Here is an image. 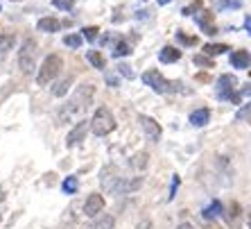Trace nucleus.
Listing matches in <instances>:
<instances>
[{"mask_svg": "<svg viewBox=\"0 0 251 229\" xmlns=\"http://www.w3.org/2000/svg\"><path fill=\"white\" fill-rule=\"evenodd\" d=\"M93 98H95V86L93 84H82V86H77V91L73 93V98L66 102L64 112H61V116H59V125H64V120H68V118H75L77 114L86 112L88 107L93 105Z\"/></svg>", "mask_w": 251, "mask_h": 229, "instance_id": "f257e3e1", "label": "nucleus"}, {"mask_svg": "<svg viewBox=\"0 0 251 229\" xmlns=\"http://www.w3.org/2000/svg\"><path fill=\"white\" fill-rule=\"evenodd\" d=\"M100 186L102 191L109 195H120L125 188V177L120 172V168L113 164H106L102 171H100Z\"/></svg>", "mask_w": 251, "mask_h": 229, "instance_id": "f03ea898", "label": "nucleus"}, {"mask_svg": "<svg viewBox=\"0 0 251 229\" xmlns=\"http://www.w3.org/2000/svg\"><path fill=\"white\" fill-rule=\"evenodd\" d=\"M61 68H64V59L59 57V55H54V53L48 55V57L41 61L39 73H36V84H39V86H48L54 77H59Z\"/></svg>", "mask_w": 251, "mask_h": 229, "instance_id": "7ed1b4c3", "label": "nucleus"}, {"mask_svg": "<svg viewBox=\"0 0 251 229\" xmlns=\"http://www.w3.org/2000/svg\"><path fill=\"white\" fill-rule=\"evenodd\" d=\"M36 57H39V46L34 39H25L21 50H18V68L23 75H32L36 68Z\"/></svg>", "mask_w": 251, "mask_h": 229, "instance_id": "20e7f679", "label": "nucleus"}, {"mask_svg": "<svg viewBox=\"0 0 251 229\" xmlns=\"http://www.w3.org/2000/svg\"><path fill=\"white\" fill-rule=\"evenodd\" d=\"M116 129V118L109 112V107H100L95 109L93 118H91V132L95 136H109Z\"/></svg>", "mask_w": 251, "mask_h": 229, "instance_id": "39448f33", "label": "nucleus"}, {"mask_svg": "<svg viewBox=\"0 0 251 229\" xmlns=\"http://www.w3.org/2000/svg\"><path fill=\"white\" fill-rule=\"evenodd\" d=\"M143 82H145L147 86L152 88L154 93H158V95L172 93V82L165 80V77L161 75V71H156V68H150V71L143 73Z\"/></svg>", "mask_w": 251, "mask_h": 229, "instance_id": "423d86ee", "label": "nucleus"}, {"mask_svg": "<svg viewBox=\"0 0 251 229\" xmlns=\"http://www.w3.org/2000/svg\"><path fill=\"white\" fill-rule=\"evenodd\" d=\"M238 93V80H235V75H222L220 80H217V98L220 100H231L233 95Z\"/></svg>", "mask_w": 251, "mask_h": 229, "instance_id": "0eeeda50", "label": "nucleus"}, {"mask_svg": "<svg viewBox=\"0 0 251 229\" xmlns=\"http://www.w3.org/2000/svg\"><path fill=\"white\" fill-rule=\"evenodd\" d=\"M138 120H140V127H143V132H145V136L150 139V141H161V134H163V129H161V125H158L154 118L145 116V114H140Z\"/></svg>", "mask_w": 251, "mask_h": 229, "instance_id": "6e6552de", "label": "nucleus"}, {"mask_svg": "<svg viewBox=\"0 0 251 229\" xmlns=\"http://www.w3.org/2000/svg\"><path fill=\"white\" fill-rule=\"evenodd\" d=\"M88 129H91V120H79V123H77L75 127L70 129L68 139H66V145H68V147H75V145H79V143H82L84 139H86Z\"/></svg>", "mask_w": 251, "mask_h": 229, "instance_id": "1a4fd4ad", "label": "nucleus"}, {"mask_svg": "<svg viewBox=\"0 0 251 229\" xmlns=\"http://www.w3.org/2000/svg\"><path fill=\"white\" fill-rule=\"evenodd\" d=\"M224 220H226L228 227H240V223H242V206L238 204V202H228L226 209H224Z\"/></svg>", "mask_w": 251, "mask_h": 229, "instance_id": "9d476101", "label": "nucleus"}, {"mask_svg": "<svg viewBox=\"0 0 251 229\" xmlns=\"http://www.w3.org/2000/svg\"><path fill=\"white\" fill-rule=\"evenodd\" d=\"M102 209H104V198L100 193L88 195V200L84 202V216L95 218V213H102Z\"/></svg>", "mask_w": 251, "mask_h": 229, "instance_id": "9b49d317", "label": "nucleus"}, {"mask_svg": "<svg viewBox=\"0 0 251 229\" xmlns=\"http://www.w3.org/2000/svg\"><path fill=\"white\" fill-rule=\"evenodd\" d=\"M197 23H199V28H201V32L204 34H208V36H215L220 29H217V25L213 23V14L208 12V9H204L201 12V16L197 18Z\"/></svg>", "mask_w": 251, "mask_h": 229, "instance_id": "f8f14e48", "label": "nucleus"}, {"mask_svg": "<svg viewBox=\"0 0 251 229\" xmlns=\"http://www.w3.org/2000/svg\"><path fill=\"white\" fill-rule=\"evenodd\" d=\"M16 43V34L14 32H0V61H5L9 50Z\"/></svg>", "mask_w": 251, "mask_h": 229, "instance_id": "ddd939ff", "label": "nucleus"}, {"mask_svg": "<svg viewBox=\"0 0 251 229\" xmlns=\"http://www.w3.org/2000/svg\"><path fill=\"white\" fill-rule=\"evenodd\" d=\"M188 120H190L195 127H204V125H208V120H210V109L208 107H199V109H195V112L188 116Z\"/></svg>", "mask_w": 251, "mask_h": 229, "instance_id": "4468645a", "label": "nucleus"}, {"mask_svg": "<svg viewBox=\"0 0 251 229\" xmlns=\"http://www.w3.org/2000/svg\"><path fill=\"white\" fill-rule=\"evenodd\" d=\"M61 21L59 18H52V16H43L39 23H36V29L39 32H48V34H52V32H59L61 29Z\"/></svg>", "mask_w": 251, "mask_h": 229, "instance_id": "2eb2a0df", "label": "nucleus"}, {"mask_svg": "<svg viewBox=\"0 0 251 229\" xmlns=\"http://www.w3.org/2000/svg\"><path fill=\"white\" fill-rule=\"evenodd\" d=\"M231 66H233V68H249L251 55L247 53V50H235V53H231Z\"/></svg>", "mask_w": 251, "mask_h": 229, "instance_id": "dca6fc26", "label": "nucleus"}, {"mask_svg": "<svg viewBox=\"0 0 251 229\" xmlns=\"http://www.w3.org/2000/svg\"><path fill=\"white\" fill-rule=\"evenodd\" d=\"M158 59H161L163 64H175V61L181 59V50H176V48H172V46H165V48H161Z\"/></svg>", "mask_w": 251, "mask_h": 229, "instance_id": "f3484780", "label": "nucleus"}, {"mask_svg": "<svg viewBox=\"0 0 251 229\" xmlns=\"http://www.w3.org/2000/svg\"><path fill=\"white\" fill-rule=\"evenodd\" d=\"M70 86H73V77H64V80H61V82H57V84H54V86H52V95H54V98H61V95H66V93H68V88Z\"/></svg>", "mask_w": 251, "mask_h": 229, "instance_id": "a211bd4d", "label": "nucleus"}, {"mask_svg": "<svg viewBox=\"0 0 251 229\" xmlns=\"http://www.w3.org/2000/svg\"><path fill=\"white\" fill-rule=\"evenodd\" d=\"M215 216H224V209H222V204H220L217 200H213V204L201 211V218H204V220H213Z\"/></svg>", "mask_w": 251, "mask_h": 229, "instance_id": "6ab92c4d", "label": "nucleus"}, {"mask_svg": "<svg viewBox=\"0 0 251 229\" xmlns=\"http://www.w3.org/2000/svg\"><path fill=\"white\" fill-rule=\"evenodd\" d=\"M113 227H116V220H113V216L106 213V216H100L88 229H113Z\"/></svg>", "mask_w": 251, "mask_h": 229, "instance_id": "aec40b11", "label": "nucleus"}, {"mask_svg": "<svg viewBox=\"0 0 251 229\" xmlns=\"http://www.w3.org/2000/svg\"><path fill=\"white\" fill-rule=\"evenodd\" d=\"M226 50H231L226 43H206V46H204V55H208V57H215V55H224Z\"/></svg>", "mask_w": 251, "mask_h": 229, "instance_id": "412c9836", "label": "nucleus"}, {"mask_svg": "<svg viewBox=\"0 0 251 229\" xmlns=\"http://www.w3.org/2000/svg\"><path fill=\"white\" fill-rule=\"evenodd\" d=\"M147 159H150L147 152H136L134 157H131V168H136V171H145L147 164H150Z\"/></svg>", "mask_w": 251, "mask_h": 229, "instance_id": "4be33fe9", "label": "nucleus"}, {"mask_svg": "<svg viewBox=\"0 0 251 229\" xmlns=\"http://www.w3.org/2000/svg\"><path fill=\"white\" fill-rule=\"evenodd\" d=\"M77 188H79V182H77V177L75 175H70L64 179V184H61V191H64L66 195H73L77 193Z\"/></svg>", "mask_w": 251, "mask_h": 229, "instance_id": "5701e85b", "label": "nucleus"}, {"mask_svg": "<svg viewBox=\"0 0 251 229\" xmlns=\"http://www.w3.org/2000/svg\"><path fill=\"white\" fill-rule=\"evenodd\" d=\"M111 55H113V57H127V55H131V46H129L125 39H120V41L113 46Z\"/></svg>", "mask_w": 251, "mask_h": 229, "instance_id": "b1692460", "label": "nucleus"}, {"mask_svg": "<svg viewBox=\"0 0 251 229\" xmlns=\"http://www.w3.org/2000/svg\"><path fill=\"white\" fill-rule=\"evenodd\" d=\"M86 59L91 61V66H95V68H104V64H106L100 50H88V53H86Z\"/></svg>", "mask_w": 251, "mask_h": 229, "instance_id": "393cba45", "label": "nucleus"}, {"mask_svg": "<svg viewBox=\"0 0 251 229\" xmlns=\"http://www.w3.org/2000/svg\"><path fill=\"white\" fill-rule=\"evenodd\" d=\"M201 12H204V2H201V0H193L190 5H186L181 9L183 16H193V14H201Z\"/></svg>", "mask_w": 251, "mask_h": 229, "instance_id": "a878e982", "label": "nucleus"}, {"mask_svg": "<svg viewBox=\"0 0 251 229\" xmlns=\"http://www.w3.org/2000/svg\"><path fill=\"white\" fill-rule=\"evenodd\" d=\"M64 43H66L68 48H73V50H77V48L84 43V36H82V34H66V36H64Z\"/></svg>", "mask_w": 251, "mask_h": 229, "instance_id": "bb28decb", "label": "nucleus"}, {"mask_svg": "<svg viewBox=\"0 0 251 229\" xmlns=\"http://www.w3.org/2000/svg\"><path fill=\"white\" fill-rule=\"evenodd\" d=\"M82 36L86 39V41L95 43V39L100 36V28H95V25H86V28L82 29Z\"/></svg>", "mask_w": 251, "mask_h": 229, "instance_id": "cd10ccee", "label": "nucleus"}, {"mask_svg": "<svg viewBox=\"0 0 251 229\" xmlns=\"http://www.w3.org/2000/svg\"><path fill=\"white\" fill-rule=\"evenodd\" d=\"M193 61H195L197 66H204V68H215V61H213L208 55H195Z\"/></svg>", "mask_w": 251, "mask_h": 229, "instance_id": "c85d7f7f", "label": "nucleus"}, {"mask_svg": "<svg viewBox=\"0 0 251 229\" xmlns=\"http://www.w3.org/2000/svg\"><path fill=\"white\" fill-rule=\"evenodd\" d=\"M176 41L181 46H197L199 39L197 36H190V34H183V32H176Z\"/></svg>", "mask_w": 251, "mask_h": 229, "instance_id": "c756f323", "label": "nucleus"}, {"mask_svg": "<svg viewBox=\"0 0 251 229\" xmlns=\"http://www.w3.org/2000/svg\"><path fill=\"white\" fill-rule=\"evenodd\" d=\"M143 186V177H136L134 182L131 179H125V188H123V193H131V191H136V188Z\"/></svg>", "mask_w": 251, "mask_h": 229, "instance_id": "7c9ffc66", "label": "nucleus"}, {"mask_svg": "<svg viewBox=\"0 0 251 229\" xmlns=\"http://www.w3.org/2000/svg\"><path fill=\"white\" fill-rule=\"evenodd\" d=\"M217 7L220 9H240L242 2L240 0H217Z\"/></svg>", "mask_w": 251, "mask_h": 229, "instance_id": "2f4dec72", "label": "nucleus"}, {"mask_svg": "<svg viewBox=\"0 0 251 229\" xmlns=\"http://www.w3.org/2000/svg\"><path fill=\"white\" fill-rule=\"evenodd\" d=\"M52 5L57 7V9H64V12H70V9H73V5H75V0H52Z\"/></svg>", "mask_w": 251, "mask_h": 229, "instance_id": "473e14b6", "label": "nucleus"}, {"mask_svg": "<svg viewBox=\"0 0 251 229\" xmlns=\"http://www.w3.org/2000/svg\"><path fill=\"white\" fill-rule=\"evenodd\" d=\"M118 73H120V75L123 77H127V80H134V71H131V66H127V64H120L118 66Z\"/></svg>", "mask_w": 251, "mask_h": 229, "instance_id": "72a5a7b5", "label": "nucleus"}, {"mask_svg": "<svg viewBox=\"0 0 251 229\" xmlns=\"http://www.w3.org/2000/svg\"><path fill=\"white\" fill-rule=\"evenodd\" d=\"M242 118H251V105L242 107V109L238 112V116H235V120H242Z\"/></svg>", "mask_w": 251, "mask_h": 229, "instance_id": "f704fd0d", "label": "nucleus"}, {"mask_svg": "<svg viewBox=\"0 0 251 229\" xmlns=\"http://www.w3.org/2000/svg\"><path fill=\"white\" fill-rule=\"evenodd\" d=\"M176 188H179V175L172 177V186H170V195H168V200H172V198H175Z\"/></svg>", "mask_w": 251, "mask_h": 229, "instance_id": "c9c22d12", "label": "nucleus"}, {"mask_svg": "<svg viewBox=\"0 0 251 229\" xmlns=\"http://www.w3.org/2000/svg\"><path fill=\"white\" fill-rule=\"evenodd\" d=\"M106 84H109V86H111V88H116L118 84H120V80H118L116 75H106Z\"/></svg>", "mask_w": 251, "mask_h": 229, "instance_id": "e433bc0d", "label": "nucleus"}, {"mask_svg": "<svg viewBox=\"0 0 251 229\" xmlns=\"http://www.w3.org/2000/svg\"><path fill=\"white\" fill-rule=\"evenodd\" d=\"M195 80H197V82H210V75H208V73H197V75H195Z\"/></svg>", "mask_w": 251, "mask_h": 229, "instance_id": "4c0bfd02", "label": "nucleus"}, {"mask_svg": "<svg viewBox=\"0 0 251 229\" xmlns=\"http://www.w3.org/2000/svg\"><path fill=\"white\" fill-rule=\"evenodd\" d=\"M152 16V12H147V9H140L138 14H136V18H140V21H145V18Z\"/></svg>", "mask_w": 251, "mask_h": 229, "instance_id": "58836bf2", "label": "nucleus"}, {"mask_svg": "<svg viewBox=\"0 0 251 229\" xmlns=\"http://www.w3.org/2000/svg\"><path fill=\"white\" fill-rule=\"evenodd\" d=\"M240 95H251V82L247 84L245 88H240Z\"/></svg>", "mask_w": 251, "mask_h": 229, "instance_id": "ea45409f", "label": "nucleus"}, {"mask_svg": "<svg viewBox=\"0 0 251 229\" xmlns=\"http://www.w3.org/2000/svg\"><path fill=\"white\" fill-rule=\"evenodd\" d=\"M176 229H197V227H195V225H190V223H181Z\"/></svg>", "mask_w": 251, "mask_h": 229, "instance_id": "a19ab883", "label": "nucleus"}, {"mask_svg": "<svg viewBox=\"0 0 251 229\" xmlns=\"http://www.w3.org/2000/svg\"><path fill=\"white\" fill-rule=\"evenodd\" d=\"M170 2H172V0H158V5H161V7H165V5H170Z\"/></svg>", "mask_w": 251, "mask_h": 229, "instance_id": "79ce46f5", "label": "nucleus"}, {"mask_svg": "<svg viewBox=\"0 0 251 229\" xmlns=\"http://www.w3.org/2000/svg\"><path fill=\"white\" fill-rule=\"evenodd\" d=\"M5 200V191H2V186H0V202Z\"/></svg>", "mask_w": 251, "mask_h": 229, "instance_id": "37998d69", "label": "nucleus"}, {"mask_svg": "<svg viewBox=\"0 0 251 229\" xmlns=\"http://www.w3.org/2000/svg\"><path fill=\"white\" fill-rule=\"evenodd\" d=\"M247 28H251V16H249V18H247Z\"/></svg>", "mask_w": 251, "mask_h": 229, "instance_id": "c03bdc74", "label": "nucleus"}, {"mask_svg": "<svg viewBox=\"0 0 251 229\" xmlns=\"http://www.w3.org/2000/svg\"><path fill=\"white\" fill-rule=\"evenodd\" d=\"M247 29H249V34H251V28H247Z\"/></svg>", "mask_w": 251, "mask_h": 229, "instance_id": "a18cd8bd", "label": "nucleus"}, {"mask_svg": "<svg viewBox=\"0 0 251 229\" xmlns=\"http://www.w3.org/2000/svg\"><path fill=\"white\" fill-rule=\"evenodd\" d=\"M249 227H251V220H249Z\"/></svg>", "mask_w": 251, "mask_h": 229, "instance_id": "49530a36", "label": "nucleus"}]
</instances>
